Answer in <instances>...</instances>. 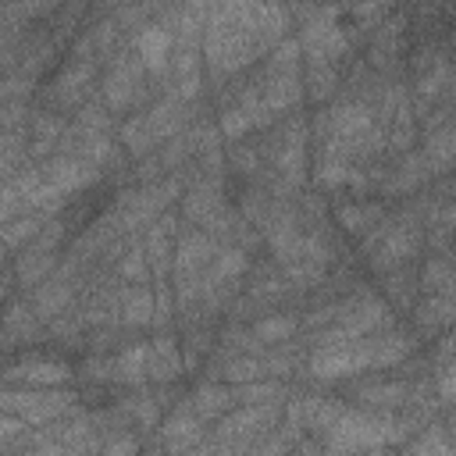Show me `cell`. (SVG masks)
Returning <instances> with one entry per match:
<instances>
[{
    "mask_svg": "<svg viewBox=\"0 0 456 456\" xmlns=\"http://www.w3.org/2000/svg\"><path fill=\"white\" fill-rule=\"evenodd\" d=\"M71 410H75V392H68V388H61V392L57 388H21V392L7 388L4 392V413L21 417L32 428L53 424Z\"/></svg>",
    "mask_w": 456,
    "mask_h": 456,
    "instance_id": "cell-3",
    "label": "cell"
},
{
    "mask_svg": "<svg viewBox=\"0 0 456 456\" xmlns=\"http://www.w3.org/2000/svg\"><path fill=\"white\" fill-rule=\"evenodd\" d=\"M338 217H342V224H346L349 232H363V228L374 221V210H370V207H342Z\"/></svg>",
    "mask_w": 456,
    "mask_h": 456,
    "instance_id": "cell-20",
    "label": "cell"
},
{
    "mask_svg": "<svg viewBox=\"0 0 456 456\" xmlns=\"http://www.w3.org/2000/svg\"><path fill=\"white\" fill-rule=\"evenodd\" d=\"M292 331H296V317H289V314L264 317V321L253 324V338H256V342H281V338H289Z\"/></svg>",
    "mask_w": 456,
    "mask_h": 456,
    "instance_id": "cell-18",
    "label": "cell"
},
{
    "mask_svg": "<svg viewBox=\"0 0 456 456\" xmlns=\"http://www.w3.org/2000/svg\"><path fill=\"white\" fill-rule=\"evenodd\" d=\"M232 403H235V392L232 388H224V385H203V388L192 392V403L185 410H192L200 420H210V417L228 413Z\"/></svg>",
    "mask_w": 456,
    "mask_h": 456,
    "instance_id": "cell-9",
    "label": "cell"
},
{
    "mask_svg": "<svg viewBox=\"0 0 456 456\" xmlns=\"http://www.w3.org/2000/svg\"><path fill=\"white\" fill-rule=\"evenodd\" d=\"M121 274H125L128 281H142V278H146V249H142V242L128 249V256L121 260Z\"/></svg>",
    "mask_w": 456,
    "mask_h": 456,
    "instance_id": "cell-19",
    "label": "cell"
},
{
    "mask_svg": "<svg viewBox=\"0 0 456 456\" xmlns=\"http://www.w3.org/2000/svg\"><path fill=\"white\" fill-rule=\"evenodd\" d=\"M89 78H93V64H89V61L71 64V68L57 78V86H53V100H61V103H75V100H82Z\"/></svg>",
    "mask_w": 456,
    "mask_h": 456,
    "instance_id": "cell-11",
    "label": "cell"
},
{
    "mask_svg": "<svg viewBox=\"0 0 456 456\" xmlns=\"http://www.w3.org/2000/svg\"><path fill=\"white\" fill-rule=\"evenodd\" d=\"M139 61H118L114 68H110V75H107V82H103V96H107V103L114 107V110H125L135 96H139Z\"/></svg>",
    "mask_w": 456,
    "mask_h": 456,
    "instance_id": "cell-6",
    "label": "cell"
},
{
    "mask_svg": "<svg viewBox=\"0 0 456 456\" xmlns=\"http://www.w3.org/2000/svg\"><path fill=\"white\" fill-rule=\"evenodd\" d=\"M452 328H456V321H452Z\"/></svg>",
    "mask_w": 456,
    "mask_h": 456,
    "instance_id": "cell-23",
    "label": "cell"
},
{
    "mask_svg": "<svg viewBox=\"0 0 456 456\" xmlns=\"http://www.w3.org/2000/svg\"><path fill=\"white\" fill-rule=\"evenodd\" d=\"M406 456H456V445H452V438H449V428H428L410 449H406Z\"/></svg>",
    "mask_w": 456,
    "mask_h": 456,
    "instance_id": "cell-14",
    "label": "cell"
},
{
    "mask_svg": "<svg viewBox=\"0 0 456 456\" xmlns=\"http://www.w3.org/2000/svg\"><path fill=\"white\" fill-rule=\"evenodd\" d=\"M353 399L363 410L381 413V410H392V406H406L410 403V388L403 381H374V385H360L353 392Z\"/></svg>",
    "mask_w": 456,
    "mask_h": 456,
    "instance_id": "cell-7",
    "label": "cell"
},
{
    "mask_svg": "<svg viewBox=\"0 0 456 456\" xmlns=\"http://www.w3.org/2000/svg\"><path fill=\"white\" fill-rule=\"evenodd\" d=\"M281 395H285V388L274 385V381H249V385H239V388H235V399H239L242 406H271V403H278Z\"/></svg>",
    "mask_w": 456,
    "mask_h": 456,
    "instance_id": "cell-17",
    "label": "cell"
},
{
    "mask_svg": "<svg viewBox=\"0 0 456 456\" xmlns=\"http://www.w3.org/2000/svg\"><path fill=\"white\" fill-rule=\"evenodd\" d=\"M438 395L445 399V403H456V363H449V367H442V374H438Z\"/></svg>",
    "mask_w": 456,
    "mask_h": 456,
    "instance_id": "cell-22",
    "label": "cell"
},
{
    "mask_svg": "<svg viewBox=\"0 0 456 456\" xmlns=\"http://www.w3.org/2000/svg\"><path fill=\"white\" fill-rule=\"evenodd\" d=\"M410 349H413V338L406 331H381V335L353 338V342H342V346L314 349L310 374L317 381H335V378H349V374H360V370H381V367L399 363Z\"/></svg>",
    "mask_w": 456,
    "mask_h": 456,
    "instance_id": "cell-1",
    "label": "cell"
},
{
    "mask_svg": "<svg viewBox=\"0 0 456 456\" xmlns=\"http://www.w3.org/2000/svg\"><path fill=\"white\" fill-rule=\"evenodd\" d=\"M61 139V118L57 114H36L32 118V157H43L53 150V142Z\"/></svg>",
    "mask_w": 456,
    "mask_h": 456,
    "instance_id": "cell-15",
    "label": "cell"
},
{
    "mask_svg": "<svg viewBox=\"0 0 456 456\" xmlns=\"http://www.w3.org/2000/svg\"><path fill=\"white\" fill-rule=\"evenodd\" d=\"M135 449H139L135 435H118V438H110V442L100 449V456H135Z\"/></svg>",
    "mask_w": 456,
    "mask_h": 456,
    "instance_id": "cell-21",
    "label": "cell"
},
{
    "mask_svg": "<svg viewBox=\"0 0 456 456\" xmlns=\"http://www.w3.org/2000/svg\"><path fill=\"white\" fill-rule=\"evenodd\" d=\"M406 435L403 420H392L385 413H367V410H342L331 428L321 435L324 438V456H360V452H378L388 442H399Z\"/></svg>",
    "mask_w": 456,
    "mask_h": 456,
    "instance_id": "cell-2",
    "label": "cell"
},
{
    "mask_svg": "<svg viewBox=\"0 0 456 456\" xmlns=\"http://www.w3.org/2000/svg\"><path fill=\"white\" fill-rule=\"evenodd\" d=\"M175 53V32L167 25H142L135 36V61L150 75H164Z\"/></svg>",
    "mask_w": 456,
    "mask_h": 456,
    "instance_id": "cell-4",
    "label": "cell"
},
{
    "mask_svg": "<svg viewBox=\"0 0 456 456\" xmlns=\"http://www.w3.org/2000/svg\"><path fill=\"white\" fill-rule=\"evenodd\" d=\"M150 370H153V378H160V381H167V378H175V374L182 370L178 349H175V342H171L167 335H160V338L150 346Z\"/></svg>",
    "mask_w": 456,
    "mask_h": 456,
    "instance_id": "cell-12",
    "label": "cell"
},
{
    "mask_svg": "<svg viewBox=\"0 0 456 456\" xmlns=\"http://www.w3.org/2000/svg\"><path fill=\"white\" fill-rule=\"evenodd\" d=\"M200 428H203V420L192 410H178L164 428V445L171 452H189L200 445Z\"/></svg>",
    "mask_w": 456,
    "mask_h": 456,
    "instance_id": "cell-8",
    "label": "cell"
},
{
    "mask_svg": "<svg viewBox=\"0 0 456 456\" xmlns=\"http://www.w3.org/2000/svg\"><path fill=\"white\" fill-rule=\"evenodd\" d=\"M68 299H71V285L64 278H50V281H43L36 289L32 310H36V317H57L68 306Z\"/></svg>",
    "mask_w": 456,
    "mask_h": 456,
    "instance_id": "cell-10",
    "label": "cell"
},
{
    "mask_svg": "<svg viewBox=\"0 0 456 456\" xmlns=\"http://www.w3.org/2000/svg\"><path fill=\"white\" fill-rule=\"evenodd\" d=\"M121 314H125V324H150L157 306H153V296L146 289H128L121 296Z\"/></svg>",
    "mask_w": 456,
    "mask_h": 456,
    "instance_id": "cell-16",
    "label": "cell"
},
{
    "mask_svg": "<svg viewBox=\"0 0 456 456\" xmlns=\"http://www.w3.org/2000/svg\"><path fill=\"white\" fill-rule=\"evenodd\" d=\"M71 381V367L64 360H21L7 367V385H25V388H57Z\"/></svg>",
    "mask_w": 456,
    "mask_h": 456,
    "instance_id": "cell-5",
    "label": "cell"
},
{
    "mask_svg": "<svg viewBox=\"0 0 456 456\" xmlns=\"http://www.w3.org/2000/svg\"><path fill=\"white\" fill-rule=\"evenodd\" d=\"M146 370H150V346H132V349H125L118 356V381L142 385Z\"/></svg>",
    "mask_w": 456,
    "mask_h": 456,
    "instance_id": "cell-13",
    "label": "cell"
}]
</instances>
